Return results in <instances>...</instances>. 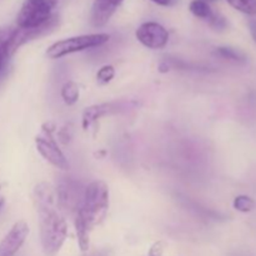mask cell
Listing matches in <instances>:
<instances>
[{
  "instance_id": "1",
  "label": "cell",
  "mask_w": 256,
  "mask_h": 256,
  "mask_svg": "<svg viewBox=\"0 0 256 256\" xmlns=\"http://www.w3.org/2000/svg\"><path fill=\"white\" fill-rule=\"evenodd\" d=\"M56 194L46 182H40L34 189V202L39 215L40 242L46 256H55L64 245L68 225L55 206Z\"/></svg>"
},
{
  "instance_id": "2",
  "label": "cell",
  "mask_w": 256,
  "mask_h": 256,
  "mask_svg": "<svg viewBox=\"0 0 256 256\" xmlns=\"http://www.w3.org/2000/svg\"><path fill=\"white\" fill-rule=\"evenodd\" d=\"M109 209V188L102 180L90 182L84 189L82 202L76 212L75 230L82 252H88L90 232L104 220Z\"/></svg>"
},
{
  "instance_id": "3",
  "label": "cell",
  "mask_w": 256,
  "mask_h": 256,
  "mask_svg": "<svg viewBox=\"0 0 256 256\" xmlns=\"http://www.w3.org/2000/svg\"><path fill=\"white\" fill-rule=\"evenodd\" d=\"M109 39L110 35L105 34V32L68 38V39L60 40V42L50 45L46 50V56L50 58V59H60V58L72 54V52L102 46L105 42H109Z\"/></svg>"
},
{
  "instance_id": "4",
  "label": "cell",
  "mask_w": 256,
  "mask_h": 256,
  "mask_svg": "<svg viewBox=\"0 0 256 256\" xmlns=\"http://www.w3.org/2000/svg\"><path fill=\"white\" fill-rule=\"evenodd\" d=\"M58 0H25L16 16L18 28L34 29L45 24L52 16Z\"/></svg>"
},
{
  "instance_id": "5",
  "label": "cell",
  "mask_w": 256,
  "mask_h": 256,
  "mask_svg": "<svg viewBox=\"0 0 256 256\" xmlns=\"http://www.w3.org/2000/svg\"><path fill=\"white\" fill-rule=\"evenodd\" d=\"M55 130V125L52 122H45L42 125V132L44 135L36 136L35 144H36L38 152L42 158L50 164L54 165L56 169L68 170L69 169V162L62 154V150L58 146L56 142L52 138V132Z\"/></svg>"
},
{
  "instance_id": "6",
  "label": "cell",
  "mask_w": 256,
  "mask_h": 256,
  "mask_svg": "<svg viewBox=\"0 0 256 256\" xmlns=\"http://www.w3.org/2000/svg\"><path fill=\"white\" fill-rule=\"evenodd\" d=\"M135 105H136V102H102V104L92 105V106L86 108L84 112H82V129L88 130L96 120L108 116V115L126 112V110L134 108Z\"/></svg>"
},
{
  "instance_id": "7",
  "label": "cell",
  "mask_w": 256,
  "mask_h": 256,
  "mask_svg": "<svg viewBox=\"0 0 256 256\" xmlns=\"http://www.w3.org/2000/svg\"><path fill=\"white\" fill-rule=\"evenodd\" d=\"M136 39L149 49H162L169 42V32L162 25L155 22H148L138 28Z\"/></svg>"
},
{
  "instance_id": "8",
  "label": "cell",
  "mask_w": 256,
  "mask_h": 256,
  "mask_svg": "<svg viewBox=\"0 0 256 256\" xmlns=\"http://www.w3.org/2000/svg\"><path fill=\"white\" fill-rule=\"evenodd\" d=\"M56 200L62 209L70 212H78L82 202L84 190H80V184L72 180L62 182L56 188Z\"/></svg>"
},
{
  "instance_id": "9",
  "label": "cell",
  "mask_w": 256,
  "mask_h": 256,
  "mask_svg": "<svg viewBox=\"0 0 256 256\" xmlns=\"http://www.w3.org/2000/svg\"><path fill=\"white\" fill-rule=\"evenodd\" d=\"M29 235V226L25 222H18L0 242V256H14L19 252Z\"/></svg>"
},
{
  "instance_id": "10",
  "label": "cell",
  "mask_w": 256,
  "mask_h": 256,
  "mask_svg": "<svg viewBox=\"0 0 256 256\" xmlns=\"http://www.w3.org/2000/svg\"><path fill=\"white\" fill-rule=\"evenodd\" d=\"M122 2L124 0H94L92 9V26H104Z\"/></svg>"
},
{
  "instance_id": "11",
  "label": "cell",
  "mask_w": 256,
  "mask_h": 256,
  "mask_svg": "<svg viewBox=\"0 0 256 256\" xmlns=\"http://www.w3.org/2000/svg\"><path fill=\"white\" fill-rule=\"evenodd\" d=\"M12 30H14V28L0 26V75L6 69L9 59L12 58V54H10V39H12Z\"/></svg>"
},
{
  "instance_id": "12",
  "label": "cell",
  "mask_w": 256,
  "mask_h": 256,
  "mask_svg": "<svg viewBox=\"0 0 256 256\" xmlns=\"http://www.w3.org/2000/svg\"><path fill=\"white\" fill-rule=\"evenodd\" d=\"M215 55H218L222 59L228 60V62H236V64H244L246 62V56L244 52H239V50L234 49V48L229 46H219L215 49Z\"/></svg>"
},
{
  "instance_id": "13",
  "label": "cell",
  "mask_w": 256,
  "mask_h": 256,
  "mask_svg": "<svg viewBox=\"0 0 256 256\" xmlns=\"http://www.w3.org/2000/svg\"><path fill=\"white\" fill-rule=\"evenodd\" d=\"M196 65L192 64V62H188L182 59H178V58H165L164 60L160 64L159 70L162 72H166L169 70L172 69H179V70H192L196 69Z\"/></svg>"
},
{
  "instance_id": "14",
  "label": "cell",
  "mask_w": 256,
  "mask_h": 256,
  "mask_svg": "<svg viewBox=\"0 0 256 256\" xmlns=\"http://www.w3.org/2000/svg\"><path fill=\"white\" fill-rule=\"evenodd\" d=\"M80 89L76 82H68L62 88V98L66 105H74L79 100Z\"/></svg>"
},
{
  "instance_id": "15",
  "label": "cell",
  "mask_w": 256,
  "mask_h": 256,
  "mask_svg": "<svg viewBox=\"0 0 256 256\" xmlns=\"http://www.w3.org/2000/svg\"><path fill=\"white\" fill-rule=\"evenodd\" d=\"M190 12L195 15V16L200 18V19L209 20L215 12H212V6L208 4L205 0H192L190 4Z\"/></svg>"
},
{
  "instance_id": "16",
  "label": "cell",
  "mask_w": 256,
  "mask_h": 256,
  "mask_svg": "<svg viewBox=\"0 0 256 256\" xmlns=\"http://www.w3.org/2000/svg\"><path fill=\"white\" fill-rule=\"evenodd\" d=\"M238 12L256 16V0H226Z\"/></svg>"
},
{
  "instance_id": "17",
  "label": "cell",
  "mask_w": 256,
  "mask_h": 256,
  "mask_svg": "<svg viewBox=\"0 0 256 256\" xmlns=\"http://www.w3.org/2000/svg\"><path fill=\"white\" fill-rule=\"evenodd\" d=\"M234 209L240 212H250L255 209L256 202L252 198L248 195H239L234 199Z\"/></svg>"
},
{
  "instance_id": "18",
  "label": "cell",
  "mask_w": 256,
  "mask_h": 256,
  "mask_svg": "<svg viewBox=\"0 0 256 256\" xmlns=\"http://www.w3.org/2000/svg\"><path fill=\"white\" fill-rule=\"evenodd\" d=\"M115 76V69L112 65H104L102 68H100L99 72H96V80L99 84H108V82H112Z\"/></svg>"
},
{
  "instance_id": "19",
  "label": "cell",
  "mask_w": 256,
  "mask_h": 256,
  "mask_svg": "<svg viewBox=\"0 0 256 256\" xmlns=\"http://www.w3.org/2000/svg\"><path fill=\"white\" fill-rule=\"evenodd\" d=\"M208 22H209V25L212 29L218 30V32H222V30L228 28V20L219 12H214L212 16L208 20Z\"/></svg>"
},
{
  "instance_id": "20",
  "label": "cell",
  "mask_w": 256,
  "mask_h": 256,
  "mask_svg": "<svg viewBox=\"0 0 256 256\" xmlns=\"http://www.w3.org/2000/svg\"><path fill=\"white\" fill-rule=\"evenodd\" d=\"M162 252H164V244L162 242H158L150 249L149 256H162Z\"/></svg>"
},
{
  "instance_id": "21",
  "label": "cell",
  "mask_w": 256,
  "mask_h": 256,
  "mask_svg": "<svg viewBox=\"0 0 256 256\" xmlns=\"http://www.w3.org/2000/svg\"><path fill=\"white\" fill-rule=\"evenodd\" d=\"M249 29H250V34H252V39H254V42H256V19L252 20V22H249Z\"/></svg>"
},
{
  "instance_id": "22",
  "label": "cell",
  "mask_w": 256,
  "mask_h": 256,
  "mask_svg": "<svg viewBox=\"0 0 256 256\" xmlns=\"http://www.w3.org/2000/svg\"><path fill=\"white\" fill-rule=\"evenodd\" d=\"M152 2H154L158 5H162V6H166L172 2V0H152Z\"/></svg>"
},
{
  "instance_id": "23",
  "label": "cell",
  "mask_w": 256,
  "mask_h": 256,
  "mask_svg": "<svg viewBox=\"0 0 256 256\" xmlns=\"http://www.w3.org/2000/svg\"><path fill=\"white\" fill-rule=\"evenodd\" d=\"M90 256H106V254L102 252H94V254H92Z\"/></svg>"
},
{
  "instance_id": "24",
  "label": "cell",
  "mask_w": 256,
  "mask_h": 256,
  "mask_svg": "<svg viewBox=\"0 0 256 256\" xmlns=\"http://www.w3.org/2000/svg\"><path fill=\"white\" fill-rule=\"evenodd\" d=\"M2 205H4V199H2V198H0V209L2 208Z\"/></svg>"
},
{
  "instance_id": "25",
  "label": "cell",
  "mask_w": 256,
  "mask_h": 256,
  "mask_svg": "<svg viewBox=\"0 0 256 256\" xmlns=\"http://www.w3.org/2000/svg\"><path fill=\"white\" fill-rule=\"evenodd\" d=\"M205 2H215V0H205Z\"/></svg>"
}]
</instances>
